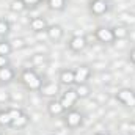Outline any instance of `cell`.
<instances>
[{
  "label": "cell",
  "mask_w": 135,
  "mask_h": 135,
  "mask_svg": "<svg viewBox=\"0 0 135 135\" xmlns=\"http://www.w3.org/2000/svg\"><path fill=\"white\" fill-rule=\"evenodd\" d=\"M58 82H60V85H63V86H72V85H75V80H74V69H61L60 71V74H58Z\"/></svg>",
  "instance_id": "obj_10"
},
{
  "label": "cell",
  "mask_w": 135,
  "mask_h": 135,
  "mask_svg": "<svg viewBox=\"0 0 135 135\" xmlns=\"http://www.w3.org/2000/svg\"><path fill=\"white\" fill-rule=\"evenodd\" d=\"M16 77V71L11 66H5L0 68V83H11Z\"/></svg>",
  "instance_id": "obj_13"
},
{
  "label": "cell",
  "mask_w": 135,
  "mask_h": 135,
  "mask_svg": "<svg viewBox=\"0 0 135 135\" xmlns=\"http://www.w3.org/2000/svg\"><path fill=\"white\" fill-rule=\"evenodd\" d=\"M65 124H66L69 129H77L83 124V115L79 112V110H68L65 113Z\"/></svg>",
  "instance_id": "obj_2"
},
{
  "label": "cell",
  "mask_w": 135,
  "mask_h": 135,
  "mask_svg": "<svg viewBox=\"0 0 135 135\" xmlns=\"http://www.w3.org/2000/svg\"><path fill=\"white\" fill-rule=\"evenodd\" d=\"M94 36H96V41H99L102 44H112L115 41L113 28L110 27H98L94 30Z\"/></svg>",
  "instance_id": "obj_5"
},
{
  "label": "cell",
  "mask_w": 135,
  "mask_h": 135,
  "mask_svg": "<svg viewBox=\"0 0 135 135\" xmlns=\"http://www.w3.org/2000/svg\"><path fill=\"white\" fill-rule=\"evenodd\" d=\"M9 99H11V94L6 90L0 88V104H6V102H9Z\"/></svg>",
  "instance_id": "obj_24"
},
{
  "label": "cell",
  "mask_w": 135,
  "mask_h": 135,
  "mask_svg": "<svg viewBox=\"0 0 135 135\" xmlns=\"http://www.w3.org/2000/svg\"><path fill=\"white\" fill-rule=\"evenodd\" d=\"M9 66V57L6 55H0V68Z\"/></svg>",
  "instance_id": "obj_27"
},
{
  "label": "cell",
  "mask_w": 135,
  "mask_h": 135,
  "mask_svg": "<svg viewBox=\"0 0 135 135\" xmlns=\"http://www.w3.org/2000/svg\"><path fill=\"white\" fill-rule=\"evenodd\" d=\"M107 11H108L107 0H91L90 2V13L93 16H104Z\"/></svg>",
  "instance_id": "obj_9"
},
{
  "label": "cell",
  "mask_w": 135,
  "mask_h": 135,
  "mask_svg": "<svg viewBox=\"0 0 135 135\" xmlns=\"http://www.w3.org/2000/svg\"><path fill=\"white\" fill-rule=\"evenodd\" d=\"M47 21L44 19V17H33L32 21H30V28H32V32L35 33H41V32H46L47 30Z\"/></svg>",
  "instance_id": "obj_14"
},
{
  "label": "cell",
  "mask_w": 135,
  "mask_h": 135,
  "mask_svg": "<svg viewBox=\"0 0 135 135\" xmlns=\"http://www.w3.org/2000/svg\"><path fill=\"white\" fill-rule=\"evenodd\" d=\"M91 77V68L88 65H80L74 69V80H75V85L79 83H86L88 79Z\"/></svg>",
  "instance_id": "obj_7"
},
{
  "label": "cell",
  "mask_w": 135,
  "mask_h": 135,
  "mask_svg": "<svg viewBox=\"0 0 135 135\" xmlns=\"http://www.w3.org/2000/svg\"><path fill=\"white\" fill-rule=\"evenodd\" d=\"M68 46H69V49H71L72 52H83V50L86 49L88 42H86V38H85L83 35H75V36H72V38L69 39Z\"/></svg>",
  "instance_id": "obj_8"
},
{
  "label": "cell",
  "mask_w": 135,
  "mask_h": 135,
  "mask_svg": "<svg viewBox=\"0 0 135 135\" xmlns=\"http://www.w3.org/2000/svg\"><path fill=\"white\" fill-rule=\"evenodd\" d=\"M39 94L49 99H57V96L60 94V83L57 82H42L41 88H39Z\"/></svg>",
  "instance_id": "obj_3"
},
{
  "label": "cell",
  "mask_w": 135,
  "mask_h": 135,
  "mask_svg": "<svg viewBox=\"0 0 135 135\" xmlns=\"http://www.w3.org/2000/svg\"><path fill=\"white\" fill-rule=\"evenodd\" d=\"M14 49H13V44L9 42V41H0V55H6V57H9V54L13 52Z\"/></svg>",
  "instance_id": "obj_20"
},
{
  "label": "cell",
  "mask_w": 135,
  "mask_h": 135,
  "mask_svg": "<svg viewBox=\"0 0 135 135\" xmlns=\"http://www.w3.org/2000/svg\"><path fill=\"white\" fill-rule=\"evenodd\" d=\"M96 135H108V134H105V132H98Z\"/></svg>",
  "instance_id": "obj_29"
},
{
  "label": "cell",
  "mask_w": 135,
  "mask_h": 135,
  "mask_svg": "<svg viewBox=\"0 0 135 135\" xmlns=\"http://www.w3.org/2000/svg\"><path fill=\"white\" fill-rule=\"evenodd\" d=\"M113 35H115V41H118V39H126V38L129 36V30H127V27H124V25H116V27L113 28Z\"/></svg>",
  "instance_id": "obj_17"
},
{
  "label": "cell",
  "mask_w": 135,
  "mask_h": 135,
  "mask_svg": "<svg viewBox=\"0 0 135 135\" xmlns=\"http://www.w3.org/2000/svg\"><path fill=\"white\" fill-rule=\"evenodd\" d=\"M8 110V113H9V116H11V119L14 121V119H17L24 112H22V108H19V107H9V108H6Z\"/></svg>",
  "instance_id": "obj_23"
},
{
  "label": "cell",
  "mask_w": 135,
  "mask_h": 135,
  "mask_svg": "<svg viewBox=\"0 0 135 135\" xmlns=\"http://www.w3.org/2000/svg\"><path fill=\"white\" fill-rule=\"evenodd\" d=\"M46 33L49 36V39L50 41H60L61 38H63V35H65V30H63V27L61 25H58V24H54V25H49L47 27V30H46Z\"/></svg>",
  "instance_id": "obj_12"
},
{
  "label": "cell",
  "mask_w": 135,
  "mask_h": 135,
  "mask_svg": "<svg viewBox=\"0 0 135 135\" xmlns=\"http://www.w3.org/2000/svg\"><path fill=\"white\" fill-rule=\"evenodd\" d=\"M9 33V22L5 19H0V38H5Z\"/></svg>",
  "instance_id": "obj_22"
},
{
  "label": "cell",
  "mask_w": 135,
  "mask_h": 135,
  "mask_svg": "<svg viewBox=\"0 0 135 135\" xmlns=\"http://www.w3.org/2000/svg\"><path fill=\"white\" fill-rule=\"evenodd\" d=\"M74 90H75L79 99H86L90 96V93H91V88H90L88 83H79V85H75Z\"/></svg>",
  "instance_id": "obj_15"
},
{
  "label": "cell",
  "mask_w": 135,
  "mask_h": 135,
  "mask_svg": "<svg viewBox=\"0 0 135 135\" xmlns=\"http://www.w3.org/2000/svg\"><path fill=\"white\" fill-rule=\"evenodd\" d=\"M28 123H30V118H28V115H25V113H22L17 119H14L13 123H11V127L13 129H24V127H27L28 126Z\"/></svg>",
  "instance_id": "obj_16"
},
{
  "label": "cell",
  "mask_w": 135,
  "mask_h": 135,
  "mask_svg": "<svg viewBox=\"0 0 135 135\" xmlns=\"http://www.w3.org/2000/svg\"><path fill=\"white\" fill-rule=\"evenodd\" d=\"M21 82L30 91H39V88L42 85V79L36 74L35 69H24L21 72Z\"/></svg>",
  "instance_id": "obj_1"
},
{
  "label": "cell",
  "mask_w": 135,
  "mask_h": 135,
  "mask_svg": "<svg viewBox=\"0 0 135 135\" xmlns=\"http://www.w3.org/2000/svg\"><path fill=\"white\" fill-rule=\"evenodd\" d=\"M79 101V96H77V93H75V90L74 88H68L65 93H61V96H60V102H61V105L65 107V110H71V108H74V105L77 104Z\"/></svg>",
  "instance_id": "obj_4"
},
{
  "label": "cell",
  "mask_w": 135,
  "mask_h": 135,
  "mask_svg": "<svg viewBox=\"0 0 135 135\" xmlns=\"http://www.w3.org/2000/svg\"><path fill=\"white\" fill-rule=\"evenodd\" d=\"M66 2L68 0H47V6L52 11H63L66 8Z\"/></svg>",
  "instance_id": "obj_18"
},
{
  "label": "cell",
  "mask_w": 135,
  "mask_h": 135,
  "mask_svg": "<svg viewBox=\"0 0 135 135\" xmlns=\"http://www.w3.org/2000/svg\"><path fill=\"white\" fill-rule=\"evenodd\" d=\"M47 112H49V115L54 116V118L61 116V115L66 113V110H65V107L61 105L60 99H52V101L49 102V104H47Z\"/></svg>",
  "instance_id": "obj_11"
},
{
  "label": "cell",
  "mask_w": 135,
  "mask_h": 135,
  "mask_svg": "<svg viewBox=\"0 0 135 135\" xmlns=\"http://www.w3.org/2000/svg\"><path fill=\"white\" fill-rule=\"evenodd\" d=\"M134 123H135V116H134Z\"/></svg>",
  "instance_id": "obj_30"
},
{
  "label": "cell",
  "mask_w": 135,
  "mask_h": 135,
  "mask_svg": "<svg viewBox=\"0 0 135 135\" xmlns=\"http://www.w3.org/2000/svg\"><path fill=\"white\" fill-rule=\"evenodd\" d=\"M129 58H131V61L135 65V49H132V50H131V54H129Z\"/></svg>",
  "instance_id": "obj_28"
},
{
  "label": "cell",
  "mask_w": 135,
  "mask_h": 135,
  "mask_svg": "<svg viewBox=\"0 0 135 135\" xmlns=\"http://www.w3.org/2000/svg\"><path fill=\"white\" fill-rule=\"evenodd\" d=\"M42 0H22V3L25 5V8H35L41 3Z\"/></svg>",
  "instance_id": "obj_25"
},
{
  "label": "cell",
  "mask_w": 135,
  "mask_h": 135,
  "mask_svg": "<svg viewBox=\"0 0 135 135\" xmlns=\"http://www.w3.org/2000/svg\"><path fill=\"white\" fill-rule=\"evenodd\" d=\"M11 44H13V49H24V47H25V42H24V39H21V38L14 39Z\"/></svg>",
  "instance_id": "obj_26"
},
{
  "label": "cell",
  "mask_w": 135,
  "mask_h": 135,
  "mask_svg": "<svg viewBox=\"0 0 135 135\" xmlns=\"http://www.w3.org/2000/svg\"><path fill=\"white\" fill-rule=\"evenodd\" d=\"M11 116L8 113V110H0V126L2 127H11Z\"/></svg>",
  "instance_id": "obj_19"
},
{
  "label": "cell",
  "mask_w": 135,
  "mask_h": 135,
  "mask_svg": "<svg viewBox=\"0 0 135 135\" xmlns=\"http://www.w3.org/2000/svg\"><path fill=\"white\" fill-rule=\"evenodd\" d=\"M116 99L126 107H135V91L131 88H123L116 93Z\"/></svg>",
  "instance_id": "obj_6"
},
{
  "label": "cell",
  "mask_w": 135,
  "mask_h": 135,
  "mask_svg": "<svg viewBox=\"0 0 135 135\" xmlns=\"http://www.w3.org/2000/svg\"><path fill=\"white\" fill-rule=\"evenodd\" d=\"M9 9H11L13 13H22V11L27 9V8H25V5L22 3V0H13V2L9 3Z\"/></svg>",
  "instance_id": "obj_21"
}]
</instances>
